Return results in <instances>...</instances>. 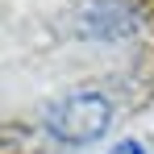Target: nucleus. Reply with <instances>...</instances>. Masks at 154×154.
<instances>
[{
  "mask_svg": "<svg viewBox=\"0 0 154 154\" xmlns=\"http://www.w3.org/2000/svg\"><path fill=\"white\" fill-rule=\"evenodd\" d=\"M112 117H117L112 100L104 96L100 88H92V83L71 88L58 100L46 104V129L63 146H88V142L104 137L108 125H112Z\"/></svg>",
  "mask_w": 154,
  "mask_h": 154,
  "instance_id": "f257e3e1",
  "label": "nucleus"
},
{
  "mask_svg": "<svg viewBox=\"0 0 154 154\" xmlns=\"http://www.w3.org/2000/svg\"><path fill=\"white\" fill-rule=\"evenodd\" d=\"M146 25L142 8L133 0H75L71 4V33L83 42H129Z\"/></svg>",
  "mask_w": 154,
  "mask_h": 154,
  "instance_id": "f03ea898",
  "label": "nucleus"
},
{
  "mask_svg": "<svg viewBox=\"0 0 154 154\" xmlns=\"http://www.w3.org/2000/svg\"><path fill=\"white\" fill-rule=\"evenodd\" d=\"M108 154H146V150H142L137 142H129V137H125V142H117V146H112Z\"/></svg>",
  "mask_w": 154,
  "mask_h": 154,
  "instance_id": "7ed1b4c3",
  "label": "nucleus"
}]
</instances>
